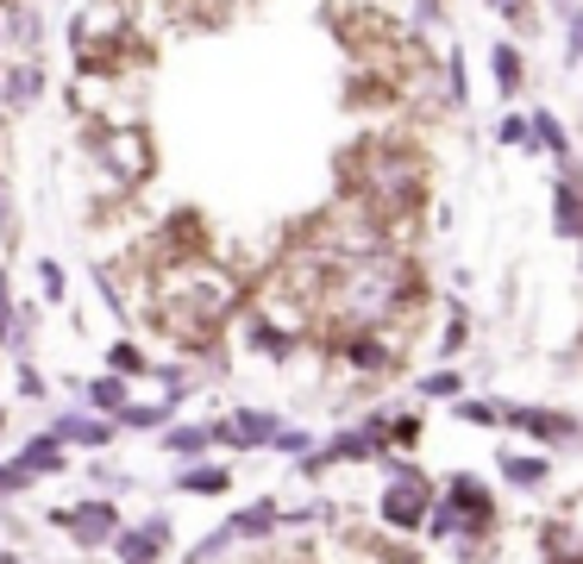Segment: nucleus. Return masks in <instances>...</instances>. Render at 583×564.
Here are the masks:
<instances>
[{
	"instance_id": "nucleus-1",
	"label": "nucleus",
	"mask_w": 583,
	"mask_h": 564,
	"mask_svg": "<svg viewBox=\"0 0 583 564\" xmlns=\"http://www.w3.org/2000/svg\"><path fill=\"white\" fill-rule=\"evenodd\" d=\"M82 163H88L95 188H107V201H132L157 176V138L145 120L107 113V120L82 126Z\"/></svg>"
},
{
	"instance_id": "nucleus-2",
	"label": "nucleus",
	"mask_w": 583,
	"mask_h": 564,
	"mask_svg": "<svg viewBox=\"0 0 583 564\" xmlns=\"http://www.w3.org/2000/svg\"><path fill=\"white\" fill-rule=\"evenodd\" d=\"M45 527L51 534H63L76 552H107L113 539H120V527H126V508L113 502V495H82V502H57L51 514H45Z\"/></svg>"
},
{
	"instance_id": "nucleus-3",
	"label": "nucleus",
	"mask_w": 583,
	"mask_h": 564,
	"mask_svg": "<svg viewBox=\"0 0 583 564\" xmlns=\"http://www.w3.org/2000/svg\"><path fill=\"white\" fill-rule=\"evenodd\" d=\"M45 433L70 452V458H101L107 445L120 439V420H107V414H95L88 402H63V408H51V420H45Z\"/></svg>"
},
{
	"instance_id": "nucleus-4",
	"label": "nucleus",
	"mask_w": 583,
	"mask_h": 564,
	"mask_svg": "<svg viewBox=\"0 0 583 564\" xmlns=\"http://www.w3.org/2000/svg\"><path fill=\"white\" fill-rule=\"evenodd\" d=\"M170 545H177V520L157 508V514H145V520H126L107 552H113V564H163Z\"/></svg>"
},
{
	"instance_id": "nucleus-5",
	"label": "nucleus",
	"mask_w": 583,
	"mask_h": 564,
	"mask_svg": "<svg viewBox=\"0 0 583 564\" xmlns=\"http://www.w3.org/2000/svg\"><path fill=\"white\" fill-rule=\"evenodd\" d=\"M282 420L270 408H232L214 420V445H227V452H264V445H277Z\"/></svg>"
},
{
	"instance_id": "nucleus-6",
	"label": "nucleus",
	"mask_w": 583,
	"mask_h": 564,
	"mask_svg": "<svg viewBox=\"0 0 583 564\" xmlns=\"http://www.w3.org/2000/svg\"><path fill=\"white\" fill-rule=\"evenodd\" d=\"M45 88H51V76H45V63L38 57H13V63H0V113H32V107L45 101Z\"/></svg>"
},
{
	"instance_id": "nucleus-7",
	"label": "nucleus",
	"mask_w": 583,
	"mask_h": 564,
	"mask_svg": "<svg viewBox=\"0 0 583 564\" xmlns=\"http://www.w3.org/2000/svg\"><path fill=\"white\" fill-rule=\"evenodd\" d=\"M427 508H433V495H427V477H414V470H402L396 483L382 489V502H377V514L389 520V527H421L427 520Z\"/></svg>"
},
{
	"instance_id": "nucleus-8",
	"label": "nucleus",
	"mask_w": 583,
	"mask_h": 564,
	"mask_svg": "<svg viewBox=\"0 0 583 564\" xmlns=\"http://www.w3.org/2000/svg\"><path fill=\"white\" fill-rule=\"evenodd\" d=\"M7 458L20 464L32 483H51V477H63V470H70V452H63V445H57V439L45 433V427H38L32 439H20V445H13Z\"/></svg>"
},
{
	"instance_id": "nucleus-9",
	"label": "nucleus",
	"mask_w": 583,
	"mask_h": 564,
	"mask_svg": "<svg viewBox=\"0 0 583 564\" xmlns=\"http://www.w3.org/2000/svg\"><path fill=\"white\" fill-rule=\"evenodd\" d=\"M157 452L177 458V464L207 458V452H214V420H170V427L157 433Z\"/></svg>"
},
{
	"instance_id": "nucleus-10",
	"label": "nucleus",
	"mask_w": 583,
	"mask_h": 564,
	"mask_svg": "<svg viewBox=\"0 0 583 564\" xmlns=\"http://www.w3.org/2000/svg\"><path fill=\"white\" fill-rule=\"evenodd\" d=\"M76 395L88 402L95 414H107V420H120V414L138 402V383H126V377H113V370H101V377H88V383H76Z\"/></svg>"
},
{
	"instance_id": "nucleus-11",
	"label": "nucleus",
	"mask_w": 583,
	"mask_h": 564,
	"mask_svg": "<svg viewBox=\"0 0 583 564\" xmlns=\"http://www.w3.org/2000/svg\"><path fill=\"white\" fill-rule=\"evenodd\" d=\"M177 489H182V495H227V489H232V464L189 458V464L177 470Z\"/></svg>"
},
{
	"instance_id": "nucleus-12",
	"label": "nucleus",
	"mask_w": 583,
	"mask_h": 564,
	"mask_svg": "<svg viewBox=\"0 0 583 564\" xmlns=\"http://www.w3.org/2000/svg\"><path fill=\"white\" fill-rule=\"evenodd\" d=\"M101 364L107 370H113V377H126V383H145V377H151V352H145V345H138V339H113V345H107L101 352Z\"/></svg>"
},
{
	"instance_id": "nucleus-13",
	"label": "nucleus",
	"mask_w": 583,
	"mask_h": 564,
	"mask_svg": "<svg viewBox=\"0 0 583 564\" xmlns=\"http://www.w3.org/2000/svg\"><path fill=\"white\" fill-rule=\"evenodd\" d=\"M20 232H26V213H20V188H13V176L0 170V257L20 245Z\"/></svg>"
},
{
	"instance_id": "nucleus-14",
	"label": "nucleus",
	"mask_w": 583,
	"mask_h": 564,
	"mask_svg": "<svg viewBox=\"0 0 583 564\" xmlns=\"http://www.w3.org/2000/svg\"><path fill=\"white\" fill-rule=\"evenodd\" d=\"M552 207H558V232H564V238H583V195L571 188V182L552 188Z\"/></svg>"
},
{
	"instance_id": "nucleus-15",
	"label": "nucleus",
	"mask_w": 583,
	"mask_h": 564,
	"mask_svg": "<svg viewBox=\"0 0 583 564\" xmlns=\"http://www.w3.org/2000/svg\"><path fill=\"white\" fill-rule=\"evenodd\" d=\"M489 63H496V88H502V101H514V95H521V51H514V45H496Z\"/></svg>"
},
{
	"instance_id": "nucleus-16",
	"label": "nucleus",
	"mask_w": 583,
	"mask_h": 564,
	"mask_svg": "<svg viewBox=\"0 0 583 564\" xmlns=\"http://www.w3.org/2000/svg\"><path fill=\"white\" fill-rule=\"evenodd\" d=\"M20 295H13V282H7V263H0V358H7V345H13V327H20Z\"/></svg>"
},
{
	"instance_id": "nucleus-17",
	"label": "nucleus",
	"mask_w": 583,
	"mask_h": 564,
	"mask_svg": "<svg viewBox=\"0 0 583 564\" xmlns=\"http://www.w3.org/2000/svg\"><path fill=\"white\" fill-rule=\"evenodd\" d=\"M138 483V477H126V470H113V464H88V489H95V495H113V502H120V495H126V489Z\"/></svg>"
},
{
	"instance_id": "nucleus-18",
	"label": "nucleus",
	"mask_w": 583,
	"mask_h": 564,
	"mask_svg": "<svg viewBox=\"0 0 583 564\" xmlns=\"http://www.w3.org/2000/svg\"><path fill=\"white\" fill-rule=\"evenodd\" d=\"M32 277H38V295H45V302H63V295H70V277H63V263H57V257H38V263H32Z\"/></svg>"
},
{
	"instance_id": "nucleus-19",
	"label": "nucleus",
	"mask_w": 583,
	"mask_h": 564,
	"mask_svg": "<svg viewBox=\"0 0 583 564\" xmlns=\"http://www.w3.org/2000/svg\"><path fill=\"white\" fill-rule=\"evenodd\" d=\"M13 389H20L26 402H45V395H51V383H45V370H38V358H32V364H13Z\"/></svg>"
},
{
	"instance_id": "nucleus-20",
	"label": "nucleus",
	"mask_w": 583,
	"mask_h": 564,
	"mask_svg": "<svg viewBox=\"0 0 583 564\" xmlns=\"http://www.w3.org/2000/svg\"><path fill=\"white\" fill-rule=\"evenodd\" d=\"M533 132L546 138V151H552V157H571V151H564V132H558V120H552V113H533Z\"/></svg>"
},
{
	"instance_id": "nucleus-21",
	"label": "nucleus",
	"mask_w": 583,
	"mask_h": 564,
	"mask_svg": "<svg viewBox=\"0 0 583 564\" xmlns=\"http://www.w3.org/2000/svg\"><path fill=\"white\" fill-rule=\"evenodd\" d=\"M508 477H514V483H539V477H546V458H508Z\"/></svg>"
},
{
	"instance_id": "nucleus-22",
	"label": "nucleus",
	"mask_w": 583,
	"mask_h": 564,
	"mask_svg": "<svg viewBox=\"0 0 583 564\" xmlns=\"http://www.w3.org/2000/svg\"><path fill=\"white\" fill-rule=\"evenodd\" d=\"M496 13H502L508 26H527V0H489Z\"/></svg>"
},
{
	"instance_id": "nucleus-23",
	"label": "nucleus",
	"mask_w": 583,
	"mask_h": 564,
	"mask_svg": "<svg viewBox=\"0 0 583 564\" xmlns=\"http://www.w3.org/2000/svg\"><path fill=\"white\" fill-rule=\"evenodd\" d=\"M502 145H527V120H521V113H508L502 120Z\"/></svg>"
}]
</instances>
